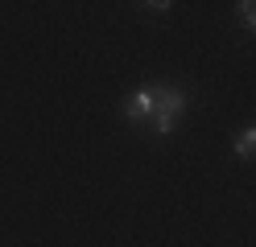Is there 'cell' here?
<instances>
[{"label":"cell","instance_id":"6da1fadb","mask_svg":"<svg viewBox=\"0 0 256 247\" xmlns=\"http://www.w3.org/2000/svg\"><path fill=\"white\" fill-rule=\"evenodd\" d=\"M153 99H157V115H162V120H174L178 124V115L186 111V91L182 87H153Z\"/></svg>","mask_w":256,"mask_h":247},{"label":"cell","instance_id":"5b68a950","mask_svg":"<svg viewBox=\"0 0 256 247\" xmlns=\"http://www.w3.org/2000/svg\"><path fill=\"white\" fill-rule=\"evenodd\" d=\"M145 8H149V12H162V16H166V12L174 8V4H170V0H149V4H145Z\"/></svg>","mask_w":256,"mask_h":247},{"label":"cell","instance_id":"277c9868","mask_svg":"<svg viewBox=\"0 0 256 247\" xmlns=\"http://www.w3.org/2000/svg\"><path fill=\"white\" fill-rule=\"evenodd\" d=\"M236 12H240V21H244V25L256 33V0H240V4H236Z\"/></svg>","mask_w":256,"mask_h":247},{"label":"cell","instance_id":"3957f363","mask_svg":"<svg viewBox=\"0 0 256 247\" xmlns=\"http://www.w3.org/2000/svg\"><path fill=\"white\" fill-rule=\"evenodd\" d=\"M232 148H236V157H252V153H256V124L240 132V136L232 140Z\"/></svg>","mask_w":256,"mask_h":247},{"label":"cell","instance_id":"7a4b0ae2","mask_svg":"<svg viewBox=\"0 0 256 247\" xmlns=\"http://www.w3.org/2000/svg\"><path fill=\"white\" fill-rule=\"evenodd\" d=\"M157 115V99H153V87H140L132 99L124 103V120H153Z\"/></svg>","mask_w":256,"mask_h":247}]
</instances>
